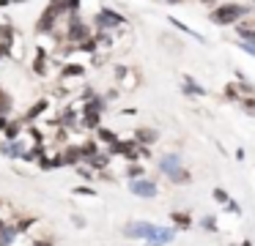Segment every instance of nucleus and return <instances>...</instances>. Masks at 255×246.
I'll list each match as a JSON object with an SVG mask.
<instances>
[{
    "label": "nucleus",
    "instance_id": "nucleus-29",
    "mask_svg": "<svg viewBox=\"0 0 255 246\" xmlns=\"http://www.w3.org/2000/svg\"><path fill=\"white\" fill-rule=\"evenodd\" d=\"M162 3H184V0H162Z\"/></svg>",
    "mask_w": 255,
    "mask_h": 246
},
{
    "label": "nucleus",
    "instance_id": "nucleus-25",
    "mask_svg": "<svg viewBox=\"0 0 255 246\" xmlns=\"http://www.w3.org/2000/svg\"><path fill=\"white\" fill-rule=\"evenodd\" d=\"M77 194H85V197H96V191L94 189H88V186H80V189H74Z\"/></svg>",
    "mask_w": 255,
    "mask_h": 246
},
{
    "label": "nucleus",
    "instance_id": "nucleus-12",
    "mask_svg": "<svg viewBox=\"0 0 255 246\" xmlns=\"http://www.w3.org/2000/svg\"><path fill=\"white\" fill-rule=\"evenodd\" d=\"M118 80H121V85L127 87H134L137 85V71H129V69H118Z\"/></svg>",
    "mask_w": 255,
    "mask_h": 246
},
{
    "label": "nucleus",
    "instance_id": "nucleus-5",
    "mask_svg": "<svg viewBox=\"0 0 255 246\" xmlns=\"http://www.w3.org/2000/svg\"><path fill=\"white\" fill-rule=\"evenodd\" d=\"M129 191H132L134 197H143V200H151V197L159 194V189H156L154 180H145V178L132 180V183H129Z\"/></svg>",
    "mask_w": 255,
    "mask_h": 246
},
{
    "label": "nucleus",
    "instance_id": "nucleus-3",
    "mask_svg": "<svg viewBox=\"0 0 255 246\" xmlns=\"http://www.w3.org/2000/svg\"><path fill=\"white\" fill-rule=\"evenodd\" d=\"M121 25H127V16L113 11V8H102L99 14H96V27H99V33H107V30L121 27Z\"/></svg>",
    "mask_w": 255,
    "mask_h": 246
},
{
    "label": "nucleus",
    "instance_id": "nucleus-9",
    "mask_svg": "<svg viewBox=\"0 0 255 246\" xmlns=\"http://www.w3.org/2000/svg\"><path fill=\"white\" fill-rule=\"evenodd\" d=\"M156 140H159V131L156 129H148V126L134 129V142H140V145H154Z\"/></svg>",
    "mask_w": 255,
    "mask_h": 246
},
{
    "label": "nucleus",
    "instance_id": "nucleus-28",
    "mask_svg": "<svg viewBox=\"0 0 255 246\" xmlns=\"http://www.w3.org/2000/svg\"><path fill=\"white\" fill-rule=\"evenodd\" d=\"M239 246H253V241H242V244H239Z\"/></svg>",
    "mask_w": 255,
    "mask_h": 246
},
{
    "label": "nucleus",
    "instance_id": "nucleus-8",
    "mask_svg": "<svg viewBox=\"0 0 255 246\" xmlns=\"http://www.w3.org/2000/svg\"><path fill=\"white\" fill-rule=\"evenodd\" d=\"M236 36H239V41H244V44H253L255 47V22H250V19H242L236 25Z\"/></svg>",
    "mask_w": 255,
    "mask_h": 246
},
{
    "label": "nucleus",
    "instance_id": "nucleus-11",
    "mask_svg": "<svg viewBox=\"0 0 255 246\" xmlns=\"http://www.w3.org/2000/svg\"><path fill=\"white\" fill-rule=\"evenodd\" d=\"M170 25H173V27H178V30H181V33H184V36H192V38H195V41H200V44H206V36H200V33H198V30H192V27H187V25H184V22H181V19H176V16H170Z\"/></svg>",
    "mask_w": 255,
    "mask_h": 246
},
{
    "label": "nucleus",
    "instance_id": "nucleus-7",
    "mask_svg": "<svg viewBox=\"0 0 255 246\" xmlns=\"http://www.w3.org/2000/svg\"><path fill=\"white\" fill-rule=\"evenodd\" d=\"M181 90L187 93V96H192V98H203L206 96V87L200 85L198 80H195V77H181Z\"/></svg>",
    "mask_w": 255,
    "mask_h": 246
},
{
    "label": "nucleus",
    "instance_id": "nucleus-6",
    "mask_svg": "<svg viewBox=\"0 0 255 246\" xmlns=\"http://www.w3.org/2000/svg\"><path fill=\"white\" fill-rule=\"evenodd\" d=\"M173 238H176V230L173 227H156L151 233V238L145 241V246H162V244H170Z\"/></svg>",
    "mask_w": 255,
    "mask_h": 246
},
{
    "label": "nucleus",
    "instance_id": "nucleus-10",
    "mask_svg": "<svg viewBox=\"0 0 255 246\" xmlns=\"http://www.w3.org/2000/svg\"><path fill=\"white\" fill-rule=\"evenodd\" d=\"M170 222L176 230H181V233H187L189 227H192V216H189V211H170Z\"/></svg>",
    "mask_w": 255,
    "mask_h": 246
},
{
    "label": "nucleus",
    "instance_id": "nucleus-13",
    "mask_svg": "<svg viewBox=\"0 0 255 246\" xmlns=\"http://www.w3.org/2000/svg\"><path fill=\"white\" fill-rule=\"evenodd\" d=\"M225 98H228V101H233V104L242 101V90H239L236 82H228V85H225Z\"/></svg>",
    "mask_w": 255,
    "mask_h": 246
},
{
    "label": "nucleus",
    "instance_id": "nucleus-19",
    "mask_svg": "<svg viewBox=\"0 0 255 246\" xmlns=\"http://www.w3.org/2000/svg\"><path fill=\"white\" fill-rule=\"evenodd\" d=\"M107 164H110V156H107V153H99V156L91 159V167H96V169H105Z\"/></svg>",
    "mask_w": 255,
    "mask_h": 246
},
{
    "label": "nucleus",
    "instance_id": "nucleus-27",
    "mask_svg": "<svg viewBox=\"0 0 255 246\" xmlns=\"http://www.w3.org/2000/svg\"><path fill=\"white\" fill-rule=\"evenodd\" d=\"M198 3H203V5H214L217 0H198Z\"/></svg>",
    "mask_w": 255,
    "mask_h": 246
},
{
    "label": "nucleus",
    "instance_id": "nucleus-14",
    "mask_svg": "<svg viewBox=\"0 0 255 246\" xmlns=\"http://www.w3.org/2000/svg\"><path fill=\"white\" fill-rule=\"evenodd\" d=\"M127 175H129V180H140L145 175V167H143V164H137V162H132L127 167Z\"/></svg>",
    "mask_w": 255,
    "mask_h": 246
},
{
    "label": "nucleus",
    "instance_id": "nucleus-30",
    "mask_svg": "<svg viewBox=\"0 0 255 246\" xmlns=\"http://www.w3.org/2000/svg\"><path fill=\"white\" fill-rule=\"evenodd\" d=\"M253 11H255V0H253Z\"/></svg>",
    "mask_w": 255,
    "mask_h": 246
},
{
    "label": "nucleus",
    "instance_id": "nucleus-2",
    "mask_svg": "<svg viewBox=\"0 0 255 246\" xmlns=\"http://www.w3.org/2000/svg\"><path fill=\"white\" fill-rule=\"evenodd\" d=\"M159 169H162V175H167L170 178V183H176V186H184V183H189V169L181 164V156L178 153H167V156H162L159 159Z\"/></svg>",
    "mask_w": 255,
    "mask_h": 246
},
{
    "label": "nucleus",
    "instance_id": "nucleus-17",
    "mask_svg": "<svg viewBox=\"0 0 255 246\" xmlns=\"http://www.w3.org/2000/svg\"><path fill=\"white\" fill-rule=\"evenodd\" d=\"M200 227H203L206 233H220V227H217V219H214V216H203V219H200Z\"/></svg>",
    "mask_w": 255,
    "mask_h": 246
},
{
    "label": "nucleus",
    "instance_id": "nucleus-22",
    "mask_svg": "<svg viewBox=\"0 0 255 246\" xmlns=\"http://www.w3.org/2000/svg\"><path fill=\"white\" fill-rule=\"evenodd\" d=\"M47 55L44 52H39V58H36V63H33V69H36V74H47Z\"/></svg>",
    "mask_w": 255,
    "mask_h": 246
},
{
    "label": "nucleus",
    "instance_id": "nucleus-18",
    "mask_svg": "<svg viewBox=\"0 0 255 246\" xmlns=\"http://www.w3.org/2000/svg\"><path fill=\"white\" fill-rule=\"evenodd\" d=\"M83 74H85V69H83V66H77V63H72V66L63 69V80H69V77H83Z\"/></svg>",
    "mask_w": 255,
    "mask_h": 246
},
{
    "label": "nucleus",
    "instance_id": "nucleus-1",
    "mask_svg": "<svg viewBox=\"0 0 255 246\" xmlns=\"http://www.w3.org/2000/svg\"><path fill=\"white\" fill-rule=\"evenodd\" d=\"M250 5H242V3H220L209 11V22L211 25H220V27H228V25H239L242 19L250 16Z\"/></svg>",
    "mask_w": 255,
    "mask_h": 246
},
{
    "label": "nucleus",
    "instance_id": "nucleus-24",
    "mask_svg": "<svg viewBox=\"0 0 255 246\" xmlns=\"http://www.w3.org/2000/svg\"><path fill=\"white\" fill-rule=\"evenodd\" d=\"M225 211H228V213H236V216H239V213H242V208H239L236 200H228V202H225Z\"/></svg>",
    "mask_w": 255,
    "mask_h": 246
},
{
    "label": "nucleus",
    "instance_id": "nucleus-21",
    "mask_svg": "<svg viewBox=\"0 0 255 246\" xmlns=\"http://www.w3.org/2000/svg\"><path fill=\"white\" fill-rule=\"evenodd\" d=\"M11 112V98H8L6 90H0V115H6Z\"/></svg>",
    "mask_w": 255,
    "mask_h": 246
},
{
    "label": "nucleus",
    "instance_id": "nucleus-26",
    "mask_svg": "<svg viewBox=\"0 0 255 246\" xmlns=\"http://www.w3.org/2000/svg\"><path fill=\"white\" fill-rule=\"evenodd\" d=\"M239 47H242L247 55H253V58H255V47H253V44H244V41H239Z\"/></svg>",
    "mask_w": 255,
    "mask_h": 246
},
{
    "label": "nucleus",
    "instance_id": "nucleus-4",
    "mask_svg": "<svg viewBox=\"0 0 255 246\" xmlns=\"http://www.w3.org/2000/svg\"><path fill=\"white\" fill-rule=\"evenodd\" d=\"M154 230H156V224H151V222H129L127 227H124V235H127V238H143V241H148Z\"/></svg>",
    "mask_w": 255,
    "mask_h": 246
},
{
    "label": "nucleus",
    "instance_id": "nucleus-15",
    "mask_svg": "<svg viewBox=\"0 0 255 246\" xmlns=\"http://www.w3.org/2000/svg\"><path fill=\"white\" fill-rule=\"evenodd\" d=\"M96 134H99V140L107 142V145H116V142H118V134H116V131H110V129H102V126H99Z\"/></svg>",
    "mask_w": 255,
    "mask_h": 246
},
{
    "label": "nucleus",
    "instance_id": "nucleus-16",
    "mask_svg": "<svg viewBox=\"0 0 255 246\" xmlns=\"http://www.w3.org/2000/svg\"><path fill=\"white\" fill-rule=\"evenodd\" d=\"M239 107H242L244 112L250 115V118H255V96H242V101H239Z\"/></svg>",
    "mask_w": 255,
    "mask_h": 246
},
{
    "label": "nucleus",
    "instance_id": "nucleus-20",
    "mask_svg": "<svg viewBox=\"0 0 255 246\" xmlns=\"http://www.w3.org/2000/svg\"><path fill=\"white\" fill-rule=\"evenodd\" d=\"M47 104H50V101H39L36 107H30V109H28V115H25V120H33L36 115H41V112L47 109Z\"/></svg>",
    "mask_w": 255,
    "mask_h": 246
},
{
    "label": "nucleus",
    "instance_id": "nucleus-23",
    "mask_svg": "<svg viewBox=\"0 0 255 246\" xmlns=\"http://www.w3.org/2000/svg\"><path fill=\"white\" fill-rule=\"evenodd\" d=\"M211 197H214V200L220 202V205H225V202L231 200V194H228L225 189H214V191H211Z\"/></svg>",
    "mask_w": 255,
    "mask_h": 246
}]
</instances>
